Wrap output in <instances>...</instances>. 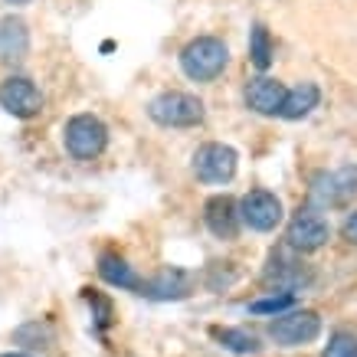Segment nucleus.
Here are the masks:
<instances>
[{"label":"nucleus","instance_id":"7","mask_svg":"<svg viewBox=\"0 0 357 357\" xmlns=\"http://www.w3.org/2000/svg\"><path fill=\"white\" fill-rule=\"evenodd\" d=\"M236 210H239V223H246L256 233H272L285 217L282 200L272 190H249L236 204Z\"/></svg>","mask_w":357,"mask_h":357},{"label":"nucleus","instance_id":"15","mask_svg":"<svg viewBox=\"0 0 357 357\" xmlns=\"http://www.w3.org/2000/svg\"><path fill=\"white\" fill-rule=\"evenodd\" d=\"M30 50V30L20 17L0 20V59H23Z\"/></svg>","mask_w":357,"mask_h":357},{"label":"nucleus","instance_id":"6","mask_svg":"<svg viewBox=\"0 0 357 357\" xmlns=\"http://www.w3.org/2000/svg\"><path fill=\"white\" fill-rule=\"evenodd\" d=\"M318 335H321V318H318V312H308V308L275 314V321L269 325V337L282 347L312 344Z\"/></svg>","mask_w":357,"mask_h":357},{"label":"nucleus","instance_id":"1","mask_svg":"<svg viewBox=\"0 0 357 357\" xmlns=\"http://www.w3.org/2000/svg\"><path fill=\"white\" fill-rule=\"evenodd\" d=\"M229 66V46L217 36H197L181 50V69L194 82H210Z\"/></svg>","mask_w":357,"mask_h":357},{"label":"nucleus","instance_id":"2","mask_svg":"<svg viewBox=\"0 0 357 357\" xmlns=\"http://www.w3.org/2000/svg\"><path fill=\"white\" fill-rule=\"evenodd\" d=\"M63 141H66V151L73 154L76 161H92V158H98V154L105 151L109 128H105L102 119L82 112V115H73V119L66 121Z\"/></svg>","mask_w":357,"mask_h":357},{"label":"nucleus","instance_id":"11","mask_svg":"<svg viewBox=\"0 0 357 357\" xmlns=\"http://www.w3.org/2000/svg\"><path fill=\"white\" fill-rule=\"evenodd\" d=\"M187 292H190V279H187V272L161 269L154 279L141 282L138 295H148V298H154V302H177V298H184Z\"/></svg>","mask_w":357,"mask_h":357},{"label":"nucleus","instance_id":"14","mask_svg":"<svg viewBox=\"0 0 357 357\" xmlns=\"http://www.w3.org/2000/svg\"><path fill=\"white\" fill-rule=\"evenodd\" d=\"M98 275L115 285V289H128V292H141L138 272L128 266V259H121L119 252H102L98 256Z\"/></svg>","mask_w":357,"mask_h":357},{"label":"nucleus","instance_id":"20","mask_svg":"<svg viewBox=\"0 0 357 357\" xmlns=\"http://www.w3.org/2000/svg\"><path fill=\"white\" fill-rule=\"evenodd\" d=\"M86 298H89V305L96 308V325H98V331H105V328L112 325V302L105 298V295H98V292H86Z\"/></svg>","mask_w":357,"mask_h":357},{"label":"nucleus","instance_id":"10","mask_svg":"<svg viewBox=\"0 0 357 357\" xmlns=\"http://www.w3.org/2000/svg\"><path fill=\"white\" fill-rule=\"evenodd\" d=\"M204 223L217 239H233L239 233V210L236 200L227 194L210 197L204 206Z\"/></svg>","mask_w":357,"mask_h":357},{"label":"nucleus","instance_id":"13","mask_svg":"<svg viewBox=\"0 0 357 357\" xmlns=\"http://www.w3.org/2000/svg\"><path fill=\"white\" fill-rule=\"evenodd\" d=\"M318 102H321V89L314 86V82H298L295 89H285V98H282V105H279V119L298 121L312 109H318Z\"/></svg>","mask_w":357,"mask_h":357},{"label":"nucleus","instance_id":"9","mask_svg":"<svg viewBox=\"0 0 357 357\" xmlns=\"http://www.w3.org/2000/svg\"><path fill=\"white\" fill-rule=\"evenodd\" d=\"M285 239H289V246H292V249L314 252V249H321L328 239H331V223H328V220L321 217L318 210L305 206V210H298V213L289 220Z\"/></svg>","mask_w":357,"mask_h":357},{"label":"nucleus","instance_id":"3","mask_svg":"<svg viewBox=\"0 0 357 357\" xmlns=\"http://www.w3.org/2000/svg\"><path fill=\"white\" fill-rule=\"evenodd\" d=\"M151 115L161 128H194L204 121V102L190 92H161L158 98H151L148 105Z\"/></svg>","mask_w":357,"mask_h":357},{"label":"nucleus","instance_id":"16","mask_svg":"<svg viewBox=\"0 0 357 357\" xmlns=\"http://www.w3.org/2000/svg\"><path fill=\"white\" fill-rule=\"evenodd\" d=\"M272 56H275V50H272L269 26H266V23H256L252 33H249V63L256 66L259 73H266L272 66Z\"/></svg>","mask_w":357,"mask_h":357},{"label":"nucleus","instance_id":"12","mask_svg":"<svg viewBox=\"0 0 357 357\" xmlns=\"http://www.w3.org/2000/svg\"><path fill=\"white\" fill-rule=\"evenodd\" d=\"M282 98H285V86L272 76H259L246 86V105L259 115H279Z\"/></svg>","mask_w":357,"mask_h":357},{"label":"nucleus","instance_id":"19","mask_svg":"<svg viewBox=\"0 0 357 357\" xmlns=\"http://www.w3.org/2000/svg\"><path fill=\"white\" fill-rule=\"evenodd\" d=\"M325 357H357V335H351V331H335L325 347Z\"/></svg>","mask_w":357,"mask_h":357},{"label":"nucleus","instance_id":"5","mask_svg":"<svg viewBox=\"0 0 357 357\" xmlns=\"http://www.w3.org/2000/svg\"><path fill=\"white\" fill-rule=\"evenodd\" d=\"M236 167L239 154L229 144H220V141H206L194 154V174L204 184H229L236 177Z\"/></svg>","mask_w":357,"mask_h":357},{"label":"nucleus","instance_id":"23","mask_svg":"<svg viewBox=\"0 0 357 357\" xmlns=\"http://www.w3.org/2000/svg\"><path fill=\"white\" fill-rule=\"evenodd\" d=\"M0 357H30V354H20V351H17V354H13V351H10V354H0Z\"/></svg>","mask_w":357,"mask_h":357},{"label":"nucleus","instance_id":"8","mask_svg":"<svg viewBox=\"0 0 357 357\" xmlns=\"http://www.w3.org/2000/svg\"><path fill=\"white\" fill-rule=\"evenodd\" d=\"M0 109L13 119H36L43 112V92L26 76H10L0 82Z\"/></svg>","mask_w":357,"mask_h":357},{"label":"nucleus","instance_id":"4","mask_svg":"<svg viewBox=\"0 0 357 357\" xmlns=\"http://www.w3.org/2000/svg\"><path fill=\"white\" fill-rule=\"evenodd\" d=\"M354 197H357V164L331 174H318L312 181V190H308V204H312V210H328V206H344Z\"/></svg>","mask_w":357,"mask_h":357},{"label":"nucleus","instance_id":"22","mask_svg":"<svg viewBox=\"0 0 357 357\" xmlns=\"http://www.w3.org/2000/svg\"><path fill=\"white\" fill-rule=\"evenodd\" d=\"M3 3H10V7H23V3H30V0H3Z\"/></svg>","mask_w":357,"mask_h":357},{"label":"nucleus","instance_id":"18","mask_svg":"<svg viewBox=\"0 0 357 357\" xmlns=\"http://www.w3.org/2000/svg\"><path fill=\"white\" fill-rule=\"evenodd\" d=\"M295 305V295H269V298H259V302L249 305V312L252 314H285L292 312Z\"/></svg>","mask_w":357,"mask_h":357},{"label":"nucleus","instance_id":"17","mask_svg":"<svg viewBox=\"0 0 357 357\" xmlns=\"http://www.w3.org/2000/svg\"><path fill=\"white\" fill-rule=\"evenodd\" d=\"M213 337H217L227 351H233V354H259L262 351L259 337L243 331V328H213Z\"/></svg>","mask_w":357,"mask_h":357},{"label":"nucleus","instance_id":"21","mask_svg":"<svg viewBox=\"0 0 357 357\" xmlns=\"http://www.w3.org/2000/svg\"><path fill=\"white\" fill-rule=\"evenodd\" d=\"M341 236H344L351 246H357V210L354 213H347V220L341 223Z\"/></svg>","mask_w":357,"mask_h":357}]
</instances>
